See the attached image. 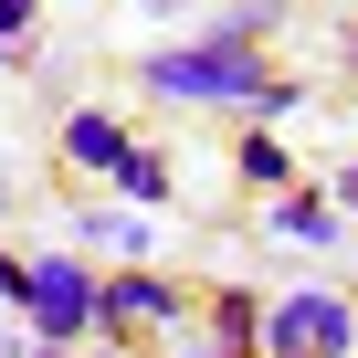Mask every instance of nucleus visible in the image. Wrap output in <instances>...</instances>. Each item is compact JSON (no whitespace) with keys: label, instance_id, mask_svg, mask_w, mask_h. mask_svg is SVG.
Listing matches in <instances>:
<instances>
[{"label":"nucleus","instance_id":"16","mask_svg":"<svg viewBox=\"0 0 358 358\" xmlns=\"http://www.w3.org/2000/svg\"><path fill=\"white\" fill-rule=\"evenodd\" d=\"M295 358H316V348H295Z\"/></svg>","mask_w":358,"mask_h":358},{"label":"nucleus","instance_id":"9","mask_svg":"<svg viewBox=\"0 0 358 358\" xmlns=\"http://www.w3.org/2000/svg\"><path fill=\"white\" fill-rule=\"evenodd\" d=\"M232 169L253 179V190H285V179H295V158H285V137H274V127H253V137L232 148Z\"/></svg>","mask_w":358,"mask_h":358},{"label":"nucleus","instance_id":"1","mask_svg":"<svg viewBox=\"0 0 358 358\" xmlns=\"http://www.w3.org/2000/svg\"><path fill=\"white\" fill-rule=\"evenodd\" d=\"M137 85H148V95H169V106H243V95L264 85V53H253V43H232V32L158 43V53L137 64Z\"/></svg>","mask_w":358,"mask_h":358},{"label":"nucleus","instance_id":"4","mask_svg":"<svg viewBox=\"0 0 358 358\" xmlns=\"http://www.w3.org/2000/svg\"><path fill=\"white\" fill-rule=\"evenodd\" d=\"M127 316L179 327V285H169V274H116V285H95V337H127Z\"/></svg>","mask_w":358,"mask_h":358},{"label":"nucleus","instance_id":"5","mask_svg":"<svg viewBox=\"0 0 358 358\" xmlns=\"http://www.w3.org/2000/svg\"><path fill=\"white\" fill-rule=\"evenodd\" d=\"M337 222H348V211H337L327 190H274V211H264V232H274V243H306V253L337 243Z\"/></svg>","mask_w":358,"mask_h":358},{"label":"nucleus","instance_id":"14","mask_svg":"<svg viewBox=\"0 0 358 358\" xmlns=\"http://www.w3.org/2000/svg\"><path fill=\"white\" fill-rule=\"evenodd\" d=\"M190 358H232V348H222V337H201V348H190Z\"/></svg>","mask_w":358,"mask_h":358},{"label":"nucleus","instance_id":"2","mask_svg":"<svg viewBox=\"0 0 358 358\" xmlns=\"http://www.w3.org/2000/svg\"><path fill=\"white\" fill-rule=\"evenodd\" d=\"M22 316H32V337H43V348L95 337V274H85L74 253H43V264H32V306H22Z\"/></svg>","mask_w":358,"mask_h":358},{"label":"nucleus","instance_id":"11","mask_svg":"<svg viewBox=\"0 0 358 358\" xmlns=\"http://www.w3.org/2000/svg\"><path fill=\"white\" fill-rule=\"evenodd\" d=\"M0 295H11V306H32V264H22V253H0Z\"/></svg>","mask_w":358,"mask_h":358},{"label":"nucleus","instance_id":"6","mask_svg":"<svg viewBox=\"0 0 358 358\" xmlns=\"http://www.w3.org/2000/svg\"><path fill=\"white\" fill-rule=\"evenodd\" d=\"M64 158H74V169H95V179H106V169H116V158H127V127H116V116H106V106H74V116H64Z\"/></svg>","mask_w":358,"mask_h":358},{"label":"nucleus","instance_id":"3","mask_svg":"<svg viewBox=\"0 0 358 358\" xmlns=\"http://www.w3.org/2000/svg\"><path fill=\"white\" fill-rule=\"evenodd\" d=\"M295 348L348 358L358 348V306L348 295H285V306H264V358H295Z\"/></svg>","mask_w":358,"mask_h":358},{"label":"nucleus","instance_id":"15","mask_svg":"<svg viewBox=\"0 0 358 358\" xmlns=\"http://www.w3.org/2000/svg\"><path fill=\"white\" fill-rule=\"evenodd\" d=\"M148 11H201V0H148Z\"/></svg>","mask_w":358,"mask_h":358},{"label":"nucleus","instance_id":"10","mask_svg":"<svg viewBox=\"0 0 358 358\" xmlns=\"http://www.w3.org/2000/svg\"><path fill=\"white\" fill-rule=\"evenodd\" d=\"M85 243H95V253H148V222H137V211H95Z\"/></svg>","mask_w":358,"mask_h":358},{"label":"nucleus","instance_id":"13","mask_svg":"<svg viewBox=\"0 0 358 358\" xmlns=\"http://www.w3.org/2000/svg\"><path fill=\"white\" fill-rule=\"evenodd\" d=\"M327 201H337V211H358V158H348V169L327 179Z\"/></svg>","mask_w":358,"mask_h":358},{"label":"nucleus","instance_id":"7","mask_svg":"<svg viewBox=\"0 0 358 358\" xmlns=\"http://www.w3.org/2000/svg\"><path fill=\"white\" fill-rule=\"evenodd\" d=\"M211 337H222L232 358H264V306H253L243 285H222V295H211Z\"/></svg>","mask_w":358,"mask_h":358},{"label":"nucleus","instance_id":"12","mask_svg":"<svg viewBox=\"0 0 358 358\" xmlns=\"http://www.w3.org/2000/svg\"><path fill=\"white\" fill-rule=\"evenodd\" d=\"M32 11H43V0H0V43H22V32H32Z\"/></svg>","mask_w":358,"mask_h":358},{"label":"nucleus","instance_id":"8","mask_svg":"<svg viewBox=\"0 0 358 358\" xmlns=\"http://www.w3.org/2000/svg\"><path fill=\"white\" fill-rule=\"evenodd\" d=\"M106 179H116V190H127V201H137V211H158V201H169V190H179V179H169V158H158V148H137V137H127V158H116V169H106Z\"/></svg>","mask_w":358,"mask_h":358}]
</instances>
